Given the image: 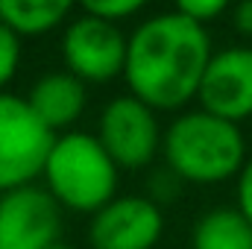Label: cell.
Masks as SVG:
<instances>
[{
  "mask_svg": "<svg viewBox=\"0 0 252 249\" xmlns=\"http://www.w3.org/2000/svg\"><path fill=\"white\" fill-rule=\"evenodd\" d=\"M211 56L205 24L179 12H161L132 30L124 79L129 94L150 109L179 112L196 100Z\"/></svg>",
  "mask_w": 252,
  "mask_h": 249,
  "instance_id": "obj_1",
  "label": "cell"
},
{
  "mask_svg": "<svg viewBox=\"0 0 252 249\" xmlns=\"http://www.w3.org/2000/svg\"><path fill=\"white\" fill-rule=\"evenodd\" d=\"M164 164L190 185H220L238 179L247 158L241 126L205 109H190L173 118L161 141Z\"/></svg>",
  "mask_w": 252,
  "mask_h": 249,
  "instance_id": "obj_2",
  "label": "cell"
},
{
  "mask_svg": "<svg viewBox=\"0 0 252 249\" xmlns=\"http://www.w3.org/2000/svg\"><path fill=\"white\" fill-rule=\"evenodd\" d=\"M41 182L53 199L76 214H97L118 196L121 167L91 132H62L44 161Z\"/></svg>",
  "mask_w": 252,
  "mask_h": 249,
  "instance_id": "obj_3",
  "label": "cell"
},
{
  "mask_svg": "<svg viewBox=\"0 0 252 249\" xmlns=\"http://www.w3.org/2000/svg\"><path fill=\"white\" fill-rule=\"evenodd\" d=\"M56 132L41 124L27 97L0 91V193L32 185L53 150Z\"/></svg>",
  "mask_w": 252,
  "mask_h": 249,
  "instance_id": "obj_4",
  "label": "cell"
},
{
  "mask_svg": "<svg viewBox=\"0 0 252 249\" xmlns=\"http://www.w3.org/2000/svg\"><path fill=\"white\" fill-rule=\"evenodd\" d=\"M156 115L158 112L150 109L135 94H121L103 106L97 138L103 141V147L109 150L121 170L150 167L153 158L161 153L164 132Z\"/></svg>",
  "mask_w": 252,
  "mask_h": 249,
  "instance_id": "obj_5",
  "label": "cell"
},
{
  "mask_svg": "<svg viewBox=\"0 0 252 249\" xmlns=\"http://www.w3.org/2000/svg\"><path fill=\"white\" fill-rule=\"evenodd\" d=\"M129 35L121 32L115 21L79 15L67 24L62 35V59L64 67L79 76L85 85L112 82L115 76H124Z\"/></svg>",
  "mask_w": 252,
  "mask_h": 249,
  "instance_id": "obj_6",
  "label": "cell"
},
{
  "mask_svg": "<svg viewBox=\"0 0 252 249\" xmlns=\"http://www.w3.org/2000/svg\"><path fill=\"white\" fill-rule=\"evenodd\" d=\"M62 211L35 182L0 193V249H47L62 241Z\"/></svg>",
  "mask_w": 252,
  "mask_h": 249,
  "instance_id": "obj_7",
  "label": "cell"
},
{
  "mask_svg": "<svg viewBox=\"0 0 252 249\" xmlns=\"http://www.w3.org/2000/svg\"><path fill=\"white\" fill-rule=\"evenodd\" d=\"M164 214L150 196L118 193L109 205L91 214L88 244L91 249H153L161 241Z\"/></svg>",
  "mask_w": 252,
  "mask_h": 249,
  "instance_id": "obj_8",
  "label": "cell"
},
{
  "mask_svg": "<svg viewBox=\"0 0 252 249\" xmlns=\"http://www.w3.org/2000/svg\"><path fill=\"white\" fill-rule=\"evenodd\" d=\"M199 109L241 124L252 118V47H223L205 67L199 94Z\"/></svg>",
  "mask_w": 252,
  "mask_h": 249,
  "instance_id": "obj_9",
  "label": "cell"
},
{
  "mask_svg": "<svg viewBox=\"0 0 252 249\" xmlns=\"http://www.w3.org/2000/svg\"><path fill=\"white\" fill-rule=\"evenodd\" d=\"M85 100H88L85 82L79 76H73L67 67L41 73L32 82L30 94H27V103L32 106V112L56 135L70 132V126L76 124L79 115L85 112Z\"/></svg>",
  "mask_w": 252,
  "mask_h": 249,
  "instance_id": "obj_10",
  "label": "cell"
},
{
  "mask_svg": "<svg viewBox=\"0 0 252 249\" xmlns=\"http://www.w3.org/2000/svg\"><path fill=\"white\" fill-rule=\"evenodd\" d=\"M79 6L76 0H0V21L21 38H41L53 32Z\"/></svg>",
  "mask_w": 252,
  "mask_h": 249,
  "instance_id": "obj_11",
  "label": "cell"
},
{
  "mask_svg": "<svg viewBox=\"0 0 252 249\" xmlns=\"http://www.w3.org/2000/svg\"><path fill=\"white\" fill-rule=\"evenodd\" d=\"M190 249H252V223L238 205L211 208L193 223Z\"/></svg>",
  "mask_w": 252,
  "mask_h": 249,
  "instance_id": "obj_12",
  "label": "cell"
},
{
  "mask_svg": "<svg viewBox=\"0 0 252 249\" xmlns=\"http://www.w3.org/2000/svg\"><path fill=\"white\" fill-rule=\"evenodd\" d=\"M79 9L85 15H94V18H106V21H115L121 24L124 18L138 15L150 0H76Z\"/></svg>",
  "mask_w": 252,
  "mask_h": 249,
  "instance_id": "obj_13",
  "label": "cell"
},
{
  "mask_svg": "<svg viewBox=\"0 0 252 249\" xmlns=\"http://www.w3.org/2000/svg\"><path fill=\"white\" fill-rule=\"evenodd\" d=\"M18 67H21V35L0 21V91H6Z\"/></svg>",
  "mask_w": 252,
  "mask_h": 249,
  "instance_id": "obj_14",
  "label": "cell"
},
{
  "mask_svg": "<svg viewBox=\"0 0 252 249\" xmlns=\"http://www.w3.org/2000/svg\"><path fill=\"white\" fill-rule=\"evenodd\" d=\"M173 3L179 15H185L196 24H208L232 6V0H173Z\"/></svg>",
  "mask_w": 252,
  "mask_h": 249,
  "instance_id": "obj_15",
  "label": "cell"
},
{
  "mask_svg": "<svg viewBox=\"0 0 252 249\" xmlns=\"http://www.w3.org/2000/svg\"><path fill=\"white\" fill-rule=\"evenodd\" d=\"M238 208L244 211V217L252 223V158L244 164V170L238 176Z\"/></svg>",
  "mask_w": 252,
  "mask_h": 249,
  "instance_id": "obj_16",
  "label": "cell"
},
{
  "mask_svg": "<svg viewBox=\"0 0 252 249\" xmlns=\"http://www.w3.org/2000/svg\"><path fill=\"white\" fill-rule=\"evenodd\" d=\"M232 27L238 35L252 38V0H238L232 6Z\"/></svg>",
  "mask_w": 252,
  "mask_h": 249,
  "instance_id": "obj_17",
  "label": "cell"
},
{
  "mask_svg": "<svg viewBox=\"0 0 252 249\" xmlns=\"http://www.w3.org/2000/svg\"><path fill=\"white\" fill-rule=\"evenodd\" d=\"M47 249H70V247H67V244H62V241H56V244H50Z\"/></svg>",
  "mask_w": 252,
  "mask_h": 249,
  "instance_id": "obj_18",
  "label": "cell"
}]
</instances>
